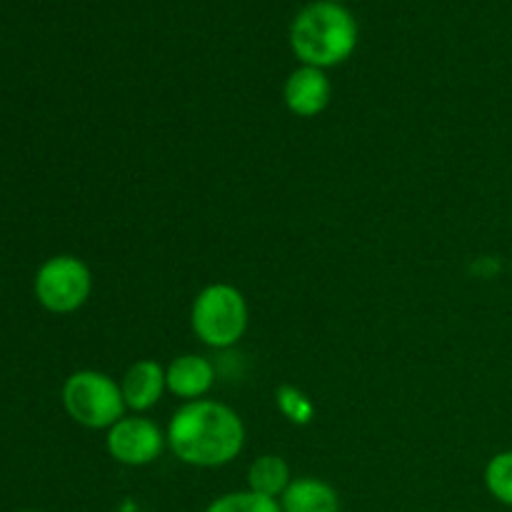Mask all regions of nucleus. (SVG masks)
<instances>
[{
	"label": "nucleus",
	"instance_id": "f257e3e1",
	"mask_svg": "<svg viewBox=\"0 0 512 512\" xmlns=\"http://www.w3.org/2000/svg\"><path fill=\"white\" fill-rule=\"evenodd\" d=\"M165 435L175 458L193 468H223L245 448L240 415L228 405L205 398L175 410Z\"/></svg>",
	"mask_w": 512,
	"mask_h": 512
},
{
	"label": "nucleus",
	"instance_id": "f03ea898",
	"mask_svg": "<svg viewBox=\"0 0 512 512\" xmlns=\"http://www.w3.org/2000/svg\"><path fill=\"white\" fill-rule=\"evenodd\" d=\"M358 43V25L335 3H313L293 20L290 45L305 65L328 68L348 58Z\"/></svg>",
	"mask_w": 512,
	"mask_h": 512
},
{
	"label": "nucleus",
	"instance_id": "7ed1b4c3",
	"mask_svg": "<svg viewBox=\"0 0 512 512\" xmlns=\"http://www.w3.org/2000/svg\"><path fill=\"white\" fill-rule=\"evenodd\" d=\"M190 325L200 343L218 350L233 348L248 330V303L233 285L213 283L195 295Z\"/></svg>",
	"mask_w": 512,
	"mask_h": 512
},
{
	"label": "nucleus",
	"instance_id": "20e7f679",
	"mask_svg": "<svg viewBox=\"0 0 512 512\" xmlns=\"http://www.w3.org/2000/svg\"><path fill=\"white\" fill-rule=\"evenodd\" d=\"M63 405L75 423L90 430H110L128 410L120 383L98 370L70 375L63 385Z\"/></svg>",
	"mask_w": 512,
	"mask_h": 512
},
{
	"label": "nucleus",
	"instance_id": "39448f33",
	"mask_svg": "<svg viewBox=\"0 0 512 512\" xmlns=\"http://www.w3.org/2000/svg\"><path fill=\"white\" fill-rule=\"evenodd\" d=\"M93 290L90 268L75 255H55L40 265L35 275V295L50 313H75L83 308Z\"/></svg>",
	"mask_w": 512,
	"mask_h": 512
},
{
	"label": "nucleus",
	"instance_id": "423d86ee",
	"mask_svg": "<svg viewBox=\"0 0 512 512\" xmlns=\"http://www.w3.org/2000/svg\"><path fill=\"white\" fill-rule=\"evenodd\" d=\"M108 453L115 463L143 468L155 463L168 445V435L160 430L158 423L140 415H125L108 430Z\"/></svg>",
	"mask_w": 512,
	"mask_h": 512
},
{
	"label": "nucleus",
	"instance_id": "0eeeda50",
	"mask_svg": "<svg viewBox=\"0 0 512 512\" xmlns=\"http://www.w3.org/2000/svg\"><path fill=\"white\" fill-rule=\"evenodd\" d=\"M283 95L290 113L298 115V118H315L328 108L333 85H330L323 68L303 65V68L293 70L290 78L285 80Z\"/></svg>",
	"mask_w": 512,
	"mask_h": 512
},
{
	"label": "nucleus",
	"instance_id": "6e6552de",
	"mask_svg": "<svg viewBox=\"0 0 512 512\" xmlns=\"http://www.w3.org/2000/svg\"><path fill=\"white\" fill-rule=\"evenodd\" d=\"M120 390H123L125 408L133 413H145V410L155 408L168 390L165 368L158 360H138L123 375Z\"/></svg>",
	"mask_w": 512,
	"mask_h": 512
},
{
	"label": "nucleus",
	"instance_id": "1a4fd4ad",
	"mask_svg": "<svg viewBox=\"0 0 512 512\" xmlns=\"http://www.w3.org/2000/svg\"><path fill=\"white\" fill-rule=\"evenodd\" d=\"M165 380H168V390L175 398L193 403V400H203L215 385V368L208 358L203 355H180L173 363L165 368Z\"/></svg>",
	"mask_w": 512,
	"mask_h": 512
},
{
	"label": "nucleus",
	"instance_id": "9d476101",
	"mask_svg": "<svg viewBox=\"0 0 512 512\" xmlns=\"http://www.w3.org/2000/svg\"><path fill=\"white\" fill-rule=\"evenodd\" d=\"M283 512H340L338 490L318 478H298L278 500Z\"/></svg>",
	"mask_w": 512,
	"mask_h": 512
},
{
	"label": "nucleus",
	"instance_id": "9b49d317",
	"mask_svg": "<svg viewBox=\"0 0 512 512\" xmlns=\"http://www.w3.org/2000/svg\"><path fill=\"white\" fill-rule=\"evenodd\" d=\"M290 483H293V478H290V465L280 455H260L258 460L250 463L248 490H253V493L280 500Z\"/></svg>",
	"mask_w": 512,
	"mask_h": 512
},
{
	"label": "nucleus",
	"instance_id": "f8f14e48",
	"mask_svg": "<svg viewBox=\"0 0 512 512\" xmlns=\"http://www.w3.org/2000/svg\"><path fill=\"white\" fill-rule=\"evenodd\" d=\"M205 512H283V508H280L278 500L265 498L253 490H238V493L215 498Z\"/></svg>",
	"mask_w": 512,
	"mask_h": 512
},
{
	"label": "nucleus",
	"instance_id": "ddd939ff",
	"mask_svg": "<svg viewBox=\"0 0 512 512\" xmlns=\"http://www.w3.org/2000/svg\"><path fill=\"white\" fill-rule=\"evenodd\" d=\"M485 488L498 503L512 508V450L493 455L485 465Z\"/></svg>",
	"mask_w": 512,
	"mask_h": 512
},
{
	"label": "nucleus",
	"instance_id": "4468645a",
	"mask_svg": "<svg viewBox=\"0 0 512 512\" xmlns=\"http://www.w3.org/2000/svg\"><path fill=\"white\" fill-rule=\"evenodd\" d=\"M275 405L293 425H308L315 418L313 400L295 385H280L275 390Z\"/></svg>",
	"mask_w": 512,
	"mask_h": 512
},
{
	"label": "nucleus",
	"instance_id": "2eb2a0df",
	"mask_svg": "<svg viewBox=\"0 0 512 512\" xmlns=\"http://www.w3.org/2000/svg\"><path fill=\"white\" fill-rule=\"evenodd\" d=\"M20 512H40V510H20Z\"/></svg>",
	"mask_w": 512,
	"mask_h": 512
}]
</instances>
